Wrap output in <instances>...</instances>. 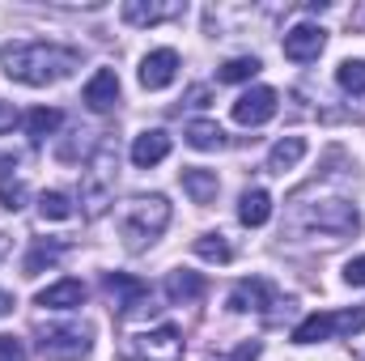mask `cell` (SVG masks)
I'll return each mask as SVG.
<instances>
[{"label": "cell", "mask_w": 365, "mask_h": 361, "mask_svg": "<svg viewBox=\"0 0 365 361\" xmlns=\"http://www.w3.org/2000/svg\"><path fill=\"white\" fill-rule=\"evenodd\" d=\"M0 64L21 86H56L81 68V51L60 47V43H43V39H21V43L0 47Z\"/></svg>", "instance_id": "6da1fadb"}, {"label": "cell", "mask_w": 365, "mask_h": 361, "mask_svg": "<svg viewBox=\"0 0 365 361\" xmlns=\"http://www.w3.org/2000/svg\"><path fill=\"white\" fill-rule=\"evenodd\" d=\"M170 225V204L166 195H132L119 213V234L128 251H145L153 238H162V230Z\"/></svg>", "instance_id": "7a4b0ae2"}, {"label": "cell", "mask_w": 365, "mask_h": 361, "mask_svg": "<svg viewBox=\"0 0 365 361\" xmlns=\"http://www.w3.org/2000/svg\"><path fill=\"white\" fill-rule=\"evenodd\" d=\"M302 225L319 230V234H331V238H349V234L361 230V213L349 200H319L302 213Z\"/></svg>", "instance_id": "3957f363"}, {"label": "cell", "mask_w": 365, "mask_h": 361, "mask_svg": "<svg viewBox=\"0 0 365 361\" xmlns=\"http://www.w3.org/2000/svg\"><path fill=\"white\" fill-rule=\"evenodd\" d=\"M115 149L102 145L93 166L86 171V183H81V204H86V217H102L106 204H110V191H115Z\"/></svg>", "instance_id": "277c9868"}, {"label": "cell", "mask_w": 365, "mask_h": 361, "mask_svg": "<svg viewBox=\"0 0 365 361\" xmlns=\"http://www.w3.org/2000/svg\"><path fill=\"white\" fill-rule=\"evenodd\" d=\"M365 327V306L357 310H340V315H310L293 327V340L297 345H314V340H327V336H353Z\"/></svg>", "instance_id": "5b68a950"}, {"label": "cell", "mask_w": 365, "mask_h": 361, "mask_svg": "<svg viewBox=\"0 0 365 361\" xmlns=\"http://www.w3.org/2000/svg\"><path fill=\"white\" fill-rule=\"evenodd\" d=\"M38 353L47 361H81L90 353V327H51L43 332Z\"/></svg>", "instance_id": "8992f818"}, {"label": "cell", "mask_w": 365, "mask_h": 361, "mask_svg": "<svg viewBox=\"0 0 365 361\" xmlns=\"http://www.w3.org/2000/svg\"><path fill=\"white\" fill-rule=\"evenodd\" d=\"M106 293L115 302V315H123V319L136 315L149 302V285L140 276H132V272H106Z\"/></svg>", "instance_id": "52a82bcc"}, {"label": "cell", "mask_w": 365, "mask_h": 361, "mask_svg": "<svg viewBox=\"0 0 365 361\" xmlns=\"http://www.w3.org/2000/svg\"><path fill=\"white\" fill-rule=\"evenodd\" d=\"M132 353L140 361H182V336L175 327H153L132 340Z\"/></svg>", "instance_id": "ba28073f"}, {"label": "cell", "mask_w": 365, "mask_h": 361, "mask_svg": "<svg viewBox=\"0 0 365 361\" xmlns=\"http://www.w3.org/2000/svg\"><path fill=\"white\" fill-rule=\"evenodd\" d=\"M272 306H276V293H272V285H268L264 276L238 280V285L230 289V310H234V315H247V310H255V315H268Z\"/></svg>", "instance_id": "9c48e42d"}, {"label": "cell", "mask_w": 365, "mask_h": 361, "mask_svg": "<svg viewBox=\"0 0 365 361\" xmlns=\"http://www.w3.org/2000/svg\"><path fill=\"white\" fill-rule=\"evenodd\" d=\"M276 90L268 86H255V90H247L238 102H234V123H242V128H259V123H268L276 115Z\"/></svg>", "instance_id": "30bf717a"}, {"label": "cell", "mask_w": 365, "mask_h": 361, "mask_svg": "<svg viewBox=\"0 0 365 361\" xmlns=\"http://www.w3.org/2000/svg\"><path fill=\"white\" fill-rule=\"evenodd\" d=\"M179 13H182L179 0H123V21L128 26H162Z\"/></svg>", "instance_id": "8fae6325"}, {"label": "cell", "mask_w": 365, "mask_h": 361, "mask_svg": "<svg viewBox=\"0 0 365 361\" xmlns=\"http://www.w3.org/2000/svg\"><path fill=\"white\" fill-rule=\"evenodd\" d=\"M327 47V30L323 26H293L284 34V56L306 64V60H319V51Z\"/></svg>", "instance_id": "7c38bea8"}, {"label": "cell", "mask_w": 365, "mask_h": 361, "mask_svg": "<svg viewBox=\"0 0 365 361\" xmlns=\"http://www.w3.org/2000/svg\"><path fill=\"white\" fill-rule=\"evenodd\" d=\"M175 77H179V56H175L170 47L149 51V56L140 60V86H145V90H166Z\"/></svg>", "instance_id": "4fadbf2b"}, {"label": "cell", "mask_w": 365, "mask_h": 361, "mask_svg": "<svg viewBox=\"0 0 365 361\" xmlns=\"http://www.w3.org/2000/svg\"><path fill=\"white\" fill-rule=\"evenodd\" d=\"M115 102H119V77H115V68H98L90 77V86H86V106L98 111V115H106V111H115Z\"/></svg>", "instance_id": "5bb4252c"}, {"label": "cell", "mask_w": 365, "mask_h": 361, "mask_svg": "<svg viewBox=\"0 0 365 361\" xmlns=\"http://www.w3.org/2000/svg\"><path fill=\"white\" fill-rule=\"evenodd\" d=\"M166 153H170V136H166L162 128H149V132H140V136L132 141V162H136L140 171L166 162Z\"/></svg>", "instance_id": "9a60e30c"}, {"label": "cell", "mask_w": 365, "mask_h": 361, "mask_svg": "<svg viewBox=\"0 0 365 361\" xmlns=\"http://www.w3.org/2000/svg\"><path fill=\"white\" fill-rule=\"evenodd\" d=\"M38 306H47V310H77L81 302H86V285L81 280H56V285H47L38 298H34Z\"/></svg>", "instance_id": "2e32d148"}, {"label": "cell", "mask_w": 365, "mask_h": 361, "mask_svg": "<svg viewBox=\"0 0 365 361\" xmlns=\"http://www.w3.org/2000/svg\"><path fill=\"white\" fill-rule=\"evenodd\" d=\"M208 293V280L200 276V272H187V268H179V272H170L166 276V298L175 302V306H187V302H200Z\"/></svg>", "instance_id": "e0dca14e"}, {"label": "cell", "mask_w": 365, "mask_h": 361, "mask_svg": "<svg viewBox=\"0 0 365 361\" xmlns=\"http://www.w3.org/2000/svg\"><path fill=\"white\" fill-rule=\"evenodd\" d=\"M302 158H306V141H302V136H284V141H276L272 149H268L264 171H268V175H284V171H293Z\"/></svg>", "instance_id": "ac0fdd59"}, {"label": "cell", "mask_w": 365, "mask_h": 361, "mask_svg": "<svg viewBox=\"0 0 365 361\" xmlns=\"http://www.w3.org/2000/svg\"><path fill=\"white\" fill-rule=\"evenodd\" d=\"M182 191L191 195V204H212L221 183H217V171H200V166H187L182 171Z\"/></svg>", "instance_id": "d6986e66"}, {"label": "cell", "mask_w": 365, "mask_h": 361, "mask_svg": "<svg viewBox=\"0 0 365 361\" xmlns=\"http://www.w3.org/2000/svg\"><path fill=\"white\" fill-rule=\"evenodd\" d=\"M272 217V195L264 191V187H251V191H242V200H238V221L242 225H264Z\"/></svg>", "instance_id": "ffe728a7"}, {"label": "cell", "mask_w": 365, "mask_h": 361, "mask_svg": "<svg viewBox=\"0 0 365 361\" xmlns=\"http://www.w3.org/2000/svg\"><path fill=\"white\" fill-rule=\"evenodd\" d=\"M60 123H64V115H60L56 106H34V111L26 115V136H30V141H47Z\"/></svg>", "instance_id": "44dd1931"}, {"label": "cell", "mask_w": 365, "mask_h": 361, "mask_svg": "<svg viewBox=\"0 0 365 361\" xmlns=\"http://www.w3.org/2000/svg\"><path fill=\"white\" fill-rule=\"evenodd\" d=\"M182 136H187V145H191V149H204V153L225 145V132H221L212 119H195V123H187V132H182Z\"/></svg>", "instance_id": "7402d4cb"}, {"label": "cell", "mask_w": 365, "mask_h": 361, "mask_svg": "<svg viewBox=\"0 0 365 361\" xmlns=\"http://www.w3.org/2000/svg\"><path fill=\"white\" fill-rule=\"evenodd\" d=\"M60 255H64V243H34L30 255H26V264H21V272H26V276H38L43 268L60 264Z\"/></svg>", "instance_id": "603a6c76"}, {"label": "cell", "mask_w": 365, "mask_h": 361, "mask_svg": "<svg viewBox=\"0 0 365 361\" xmlns=\"http://www.w3.org/2000/svg\"><path fill=\"white\" fill-rule=\"evenodd\" d=\"M259 68H264V64H259L255 56H234V60H225V64L217 68V81H225V86H238V81H251Z\"/></svg>", "instance_id": "cb8c5ba5"}, {"label": "cell", "mask_w": 365, "mask_h": 361, "mask_svg": "<svg viewBox=\"0 0 365 361\" xmlns=\"http://www.w3.org/2000/svg\"><path fill=\"white\" fill-rule=\"evenodd\" d=\"M195 255L208 260V264H230L234 260V247L225 243V234H200L195 238Z\"/></svg>", "instance_id": "d4e9b609"}, {"label": "cell", "mask_w": 365, "mask_h": 361, "mask_svg": "<svg viewBox=\"0 0 365 361\" xmlns=\"http://www.w3.org/2000/svg\"><path fill=\"white\" fill-rule=\"evenodd\" d=\"M38 217L43 221H68L73 217V200L64 191H43L38 195Z\"/></svg>", "instance_id": "484cf974"}, {"label": "cell", "mask_w": 365, "mask_h": 361, "mask_svg": "<svg viewBox=\"0 0 365 361\" xmlns=\"http://www.w3.org/2000/svg\"><path fill=\"white\" fill-rule=\"evenodd\" d=\"M336 81H340V90L344 93H365V60H344L340 68H336Z\"/></svg>", "instance_id": "4316f807"}, {"label": "cell", "mask_w": 365, "mask_h": 361, "mask_svg": "<svg viewBox=\"0 0 365 361\" xmlns=\"http://www.w3.org/2000/svg\"><path fill=\"white\" fill-rule=\"evenodd\" d=\"M26 183L21 179H0V204L9 208V213H17V208H26Z\"/></svg>", "instance_id": "83f0119b"}, {"label": "cell", "mask_w": 365, "mask_h": 361, "mask_svg": "<svg viewBox=\"0 0 365 361\" xmlns=\"http://www.w3.org/2000/svg\"><path fill=\"white\" fill-rule=\"evenodd\" d=\"M0 361H30L26 357V340H17V336H0Z\"/></svg>", "instance_id": "f1b7e54d"}, {"label": "cell", "mask_w": 365, "mask_h": 361, "mask_svg": "<svg viewBox=\"0 0 365 361\" xmlns=\"http://www.w3.org/2000/svg\"><path fill=\"white\" fill-rule=\"evenodd\" d=\"M344 280H349V285H357V289H365V255L344 264Z\"/></svg>", "instance_id": "f546056e"}, {"label": "cell", "mask_w": 365, "mask_h": 361, "mask_svg": "<svg viewBox=\"0 0 365 361\" xmlns=\"http://www.w3.org/2000/svg\"><path fill=\"white\" fill-rule=\"evenodd\" d=\"M13 123H17V106L0 98V136H4V132H13Z\"/></svg>", "instance_id": "4dcf8cb0"}, {"label": "cell", "mask_w": 365, "mask_h": 361, "mask_svg": "<svg viewBox=\"0 0 365 361\" xmlns=\"http://www.w3.org/2000/svg\"><path fill=\"white\" fill-rule=\"evenodd\" d=\"M255 357H259V340H247V345H242L230 361H255Z\"/></svg>", "instance_id": "1f68e13d"}, {"label": "cell", "mask_w": 365, "mask_h": 361, "mask_svg": "<svg viewBox=\"0 0 365 361\" xmlns=\"http://www.w3.org/2000/svg\"><path fill=\"white\" fill-rule=\"evenodd\" d=\"M187 106H208V90H191L187 93Z\"/></svg>", "instance_id": "d6a6232c"}, {"label": "cell", "mask_w": 365, "mask_h": 361, "mask_svg": "<svg viewBox=\"0 0 365 361\" xmlns=\"http://www.w3.org/2000/svg\"><path fill=\"white\" fill-rule=\"evenodd\" d=\"M9 310H13V293H4V289H0V315H9Z\"/></svg>", "instance_id": "836d02e7"}, {"label": "cell", "mask_w": 365, "mask_h": 361, "mask_svg": "<svg viewBox=\"0 0 365 361\" xmlns=\"http://www.w3.org/2000/svg\"><path fill=\"white\" fill-rule=\"evenodd\" d=\"M353 26H357V30H365V4H357V9H353Z\"/></svg>", "instance_id": "e575fe53"}, {"label": "cell", "mask_w": 365, "mask_h": 361, "mask_svg": "<svg viewBox=\"0 0 365 361\" xmlns=\"http://www.w3.org/2000/svg\"><path fill=\"white\" fill-rule=\"evenodd\" d=\"M4 251H9V238H4V234H0V255H4Z\"/></svg>", "instance_id": "d590c367"}]
</instances>
